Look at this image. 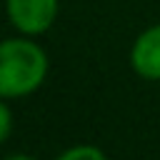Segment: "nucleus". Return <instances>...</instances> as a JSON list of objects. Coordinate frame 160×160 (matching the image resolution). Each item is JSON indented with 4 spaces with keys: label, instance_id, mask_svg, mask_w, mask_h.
<instances>
[{
    "label": "nucleus",
    "instance_id": "1",
    "mask_svg": "<svg viewBox=\"0 0 160 160\" xmlns=\"http://www.w3.org/2000/svg\"><path fill=\"white\" fill-rule=\"evenodd\" d=\"M48 75L45 50L25 38L0 42V98H22L35 92Z\"/></svg>",
    "mask_w": 160,
    "mask_h": 160
},
{
    "label": "nucleus",
    "instance_id": "2",
    "mask_svg": "<svg viewBox=\"0 0 160 160\" xmlns=\"http://www.w3.org/2000/svg\"><path fill=\"white\" fill-rule=\"evenodd\" d=\"M8 18L22 35H40L58 18V0H8Z\"/></svg>",
    "mask_w": 160,
    "mask_h": 160
},
{
    "label": "nucleus",
    "instance_id": "3",
    "mask_svg": "<svg viewBox=\"0 0 160 160\" xmlns=\"http://www.w3.org/2000/svg\"><path fill=\"white\" fill-rule=\"evenodd\" d=\"M130 65L140 78L160 80V25H152L138 35L130 50Z\"/></svg>",
    "mask_w": 160,
    "mask_h": 160
},
{
    "label": "nucleus",
    "instance_id": "4",
    "mask_svg": "<svg viewBox=\"0 0 160 160\" xmlns=\"http://www.w3.org/2000/svg\"><path fill=\"white\" fill-rule=\"evenodd\" d=\"M102 160L105 152L95 145H75V148H68L65 152H60V160Z\"/></svg>",
    "mask_w": 160,
    "mask_h": 160
},
{
    "label": "nucleus",
    "instance_id": "5",
    "mask_svg": "<svg viewBox=\"0 0 160 160\" xmlns=\"http://www.w3.org/2000/svg\"><path fill=\"white\" fill-rule=\"evenodd\" d=\"M10 132H12V112L0 98V145L10 138Z\"/></svg>",
    "mask_w": 160,
    "mask_h": 160
}]
</instances>
